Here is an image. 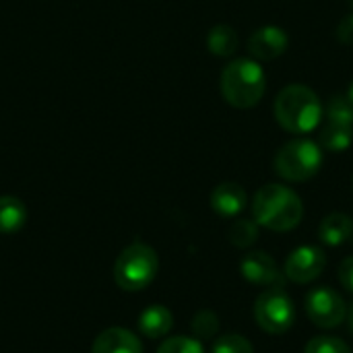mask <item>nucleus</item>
Listing matches in <instances>:
<instances>
[{"label": "nucleus", "instance_id": "4", "mask_svg": "<svg viewBox=\"0 0 353 353\" xmlns=\"http://www.w3.org/2000/svg\"><path fill=\"white\" fill-rule=\"evenodd\" d=\"M159 271L157 252L141 242L126 246L114 263V279L124 292H141L153 283Z\"/></svg>", "mask_w": 353, "mask_h": 353}, {"label": "nucleus", "instance_id": "9", "mask_svg": "<svg viewBox=\"0 0 353 353\" xmlns=\"http://www.w3.org/2000/svg\"><path fill=\"white\" fill-rule=\"evenodd\" d=\"M240 271L242 275L256 285H265V288H279L283 290L285 283V275L279 271L277 263L263 250L250 252L242 259L240 263Z\"/></svg>", "mask_w": 353, "mask_h": 353}, {"label": "nucleus", "instance_id": "21", "mask_svg": "<svg viewBox=\"0 0 353 353\" xmlns=\"http://www.w3.org/2000/svg\"><path fill=\"white\" fill-rule=\"evenodd\" d=\"M213 353H254L252 343L242 335H223L215 341Z\"/></svg>", "mask_w": 353, "mask_h": 353}, {"label": "nucleus", "instance_id": "10", "mask_svg": "<svg viewBox=\"0 0 353 353\" xmlns=\"http://www.w3.org/2000/svg\"><path fill=\"white\" fill-rule=\"evenodd\" d=\"M288 46H290V37L277 25H265L256 29L248 39V52L261 62H271L283 56Z\"/></svg>", "mask_w": 353, "mask_h": 353}, {"label": "nucleus", "instance_id": "14", "mask_svg": "<svg viewBox=\"0 0 353 353\" xmlns=\"http://www.w3.org/2000/svg\"><path fill=\"white\" fill-rule=\"evenodd\" d=\"M353 236V221L345 213H331L319 228V238L327 246H341Z\"/></svg>", "mask_w": 353, "mask_h": 353}, {"label": "nucleus", "instance_id": "22", "mask_svg": "<svg viewBox=\"0 0 353 353\" xmlns=\"http://www.w3.org/2000/svg\"><path fill=\"white\" fill-rule=\"evenodd\" d=\"M304 353H352V350L337 337H314L308 341Z\"/></svg>", "mask_w": 353, "mask_h": 353}, {"label": "nucleus", "instance_id": "18", "mask_svg": "<svg viewBox=\"0 0 353 353\" xmlns=\"http://www.w3.org/2000/svg\"><path fill=\"white\" fill-rule=\"evenodd\" d=\"M230 242L236 248H248L256 242L259 238V223L250 221V219H238L232 228H230Z\"/></svg>", "mask_w": 353, "mask_h": 353}, {"label": "nucleus", "instance_id": "20", "mask_svg": "<svg viewBox=\"0 0 353 353\" xmlns=\"http://www.w3.org/2000/svg\"><path fill=\"white\" fill-rule=\"evenodd\" d=\"M219 331V319L211 310H201L192 319V333L196 339H213Z\"/></svg>", "mask_w": 353, "mask_h": 353}, {"label": "nucleus", "instance_id": "7", "mask_svg": "<svg viewBox=\"0 0 353 353\" xmlns=\"http://www.w3.org/2000/svg\"><path fill=\"white\" fill-rule=\"evenodd\" d=\"M306 314L308 319L323 329L339 327L347 316V306L343 298L331 288H314L306 296Z\"/></svg>", "mask_w": 353, "mask_h": 353}, {"label": "nucleus", "instance_id": "8", "mask_svg": "<svg viewBox=\"0 0 353 353\" xmlns=\"http://www.w3.org/2000/svg\"><path fill=\"white\" fill-rule=\"evenodd\" d=\"M325 265L327 259L319 246H300L288 256L283 275L294 283H310L323 273Z\"/></svg>", "mask_w": 353, "mask_h": 353}, {"label": "nucleus", "instance_id": "1", "mask_svg": "<svg viewBox=\"0 0 353 353\" xmlns=\"http://www.w3.org/2000/svg\"><path fill=\"white\" fill-rule=\"evenodd\" d=\"M273 112L279 126L292 134H308L316 130L323 120V105L319 95L300 83L288 85L277 93Z\"/></svg>", "mask_w": 353, "mask_h": 353}, {"label": "nucleus", "instance_id": "13", "mask_svg": "<svg viewBox=\"0 0 353 353\" xmlns=\"http://www.w3.org/2000/svg\"><path fill=\"white\" fill-rule=\"evenodd\" d=\"M174 325V316L172 312L161 306V304H153L149 308H145L139 316V329L145 337L149 339H159V337H165L170 333Z\"/></svg>", "mask_w": 353, "mask_h": 353}, {"label": "nucleus", "instance_id": "5", "mask_svg": "<svg viewBox=\"0 0 353 353\" xmlns=\"http://www.w3.org/2000/svg\"><path fill=\"white\" fill-rule=\"evenodd\" d=\"M323 159V149L316 141L294 139L277 151L273 165L279 178L288 182H306L319 174Z\"/></svg>", "mask_w": 353, "mask_h": 353}, {"label": "nucleus", "instance_id": "2", "mask_svg": "<svg viewBox=\"0 0 353 353\" xmlns=\"http://www.w3.org/2000/svg\"><path fill=\"white\" fill-rule=\"evenodd\" d=\"M252 215L259 225L273 232H292L304 217L302 199L283 184L263 186L252 201Z\"/></svg>", "mask_w": 353, "mask_h": 353}, {"label": "nucleus", "instance_id": "26", "mask_svg": "<svg viewBox=\"0 0 353 353\" xmlns=\"http://www.w3.org/2000/svg\"><path fill=\"white\" fill-rule=\"evenodd\" d=\"M345 319H347V323H350V329H352V333H353V304L350 306V310H347V316H345Z\"/></svg>", "mask_w": 353, "mask_h": 353}, {"label": "nucleus", "instance_id": "16", "mask_svg": "<svg viewBox=\"0 0 353 353\" xmlns=\"http://www.w3.org/2000/svg\"><path fill=\"white\" fill-rule=\"evenodd\" d=\"M353 143V126H343V124H335V122H329L321 128V134H319V145L327 151H333V153H341V151H347Z\"/></svg>", "mask_w": 353, "mask_h": 353}, {"label": "nucleus", "instance_id": "23", "mask_svg": "<svg viewBox=\"0 0 353 353\" xmlns=\"http://www.w3.org/2000/svg\"><path fill=\"white\" fill-rule=\"evenodd\" d=\"M157 353H205L201 341L192 339V337H170L165 339Z\"/></svg>", "mask_w": 353, "mask_h": 353}, {"label": "nucleus", "instance_id": "19", "mask_svg": "<svg viewBox=\"0 0 353 353\" xmlns=\"http://www.w3.org/2000/svg\"><path fill=\"white\" fill-rule=\"evenodd\" d=\"M327 120L343 126H353V103L347 95H335L327 103Z\"/></svg>", "mask_w": 353, "mask_h": 353}, {"label": "nucleus", "instance_id": "17", "mask_svg": "<svg viewBox=\"0 0 353 353\" xmlns=\"http://www.w3.org/2000/svg\"><path fill=\"white\" fill-rule=\"evenodd\" d=\"M238 43H240L238 33L230 25H215L209 31V35H207V48H209V52L215 54V56H221V58H228V56L236 54Z\"/></svg>", "mask_w": 353, "mask_h": 353}, {"label": "nucleus", "instance_id": "15", "mask_svg": "<svg viewBox=\"0 0 353 353\" xmlns=\"http://www.w3.org/2000/svg\"><path fill=\"white\" fill-rule=\"evenodd\" d=\"M27 223V209L17 196H0V232L17 234Z\"/></svg>", "mask_w": 353, "mask_h": 353}, {"label": "nucleus", "instance_id": "25", "mask_svg": "<svg viewBox=\"0 0 353 353\" xmlns=\"http://www.w3.org/2000/svg\"><path fill=\"white\" fill-rule=\"evenodd\" d=\"M339 281H341V285H343L347 292H352L353 294V256L345 259V261L341 263V267H339Z\"/></svg>", "mask_w": 353, "mask_h": 353}, {"label": "nucleus", "instance_id": "11", "mask_svg": "<svg viewBox=\"0 0 353 353\" xmlns=\"http://www.w3.org/2000/svg\"><path fill=\"white\" fill-rule=\"evenodd\" d=\"M91 353H143V343L130 331L112 327L97 335Z\"/></svg>", "mask_w": 353, "mask_h": 353}, {"label": "nucleus", "instance_id": "3", "mask_svg": "<svg viewBox=\"0 0 353 353\" xmlns=\"http://www.w3.org/2000/svg\"><path fill=\"white\" fill-rule=\"evenodd\" d=\"M267 91V77L263 66L252 58L232 60L221 72V95L238 110L254 108Z\"/></svg>", "mask_w": 353, "mask_h": 353}, {"label": "nucleus", "instance_id": "24", "mask_svg": "<svg viewBox=\"0 0 353 353\" xmlns=\"http://www.w3.org/2000/svg\"><path fill=\"white\" fill-rule=\"evenodd\" d=\"M337 37L345 46H353V10L339 21V25H337Z\"/></svg>", "mask_w": 353, "mask_h": 353}, {"label": "nucleus", "instance_id": "27", "mask_svg": "<svg viewBox=\"0 0 353 353\" xmlns=\"http://www.w3.org/2000/svg\"><path fill=\"white\" fill-rule=\"evenodd\" d=\"M347 99L353 103V81H352V85H350V89H347Z\"/></svg>", "mask_w": 353, "mask_h": 353}, {"label": "nucleus", "instance_id": "12", "mask_svg": "<svg viewBox=\"0 0 353 353\" xmlns=\"http://www.w3.org/2000/svg\"><path fill=\"white\" fill-rule=\"evenodd\" d=\"M211 207L221 217H236L246 207V190L236 182H223L211 192Z\"/></svg>", "mask_w": 353, "mask_h": 353}, {"label": "nucleus", "instance_id": "28", "mask_svg": "<svg viewBox=\"0 0 353 353\" xmlns=\"http://www.w3.org/2000/svg\"><path fill=\"white\" fill-rule=\"evenodd\" d=\"M352 8H353V0H352Z\"/></svg>", "mask_w": 353, "mask_h": 353}, {"label": "nucleus", "instance_id": "6", "mask_svg": "<svg viewBox=\"0 0 353 353\" xmlns=\"http://www.w3.org/2000/svg\"><path fill=\"white\" fill-rule=\"evenodd\" d=\"M254 319H256L259 327L265 333L283 335L285 331L292 329L294 319H296L294 302L283 290L271 288V290L263 292L256 298V302H254Z\"/></svg>", "mask_w": 353, "mask_h": 353}]
</instances>
